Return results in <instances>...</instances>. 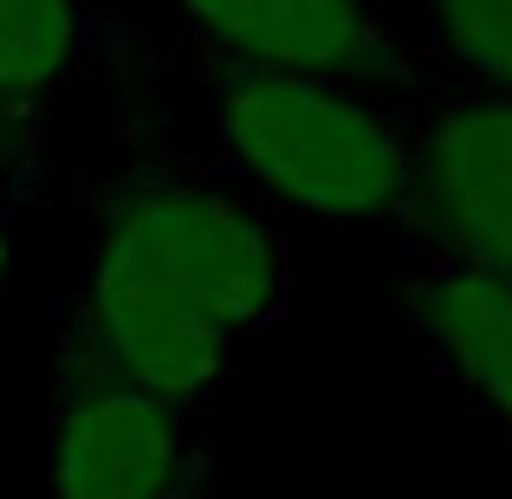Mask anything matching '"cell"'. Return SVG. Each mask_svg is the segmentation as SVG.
I'll use <instances>...</instances> for the list:
<instances>
[{"instance_id": "4", "label": "cell", "mask_w": 512, "mask_h": 499, "mask_svg": "<svg viewBox=\"0 0 512 499\" xmlns=\"http://www.w3.org/2000/svg\"><path fill=\"white\" fill-rule=\"evenodd\" d=\"M201 46L208 65L331 78L396 104L441 72L422 33L396 20L383 0H156Z\"/></svg>"}, {"instance_id": "8", "label": "cell", "mask_w": 512, "mask_h": 499, "mask_svg": "<svg viewBox=\"0 0 512 499\" xmlns=\"http://www.w3.org/2000/svg\"><path fill=\"white\" fill-rule=\"evenodd\" d=\"M91 0H0V117L33 111L91 65Z\"/></svg>"}, {"instance_id": "5", "label": "cell", "mask_w": 512, "mask_h": 499, "mask_svg": "<svg viewBox=\"0 0 512 499\" xmlns=\"http://www.w3.org/2000/svg\"><path fill=\"white\" fill-rule=\"evenodd\" d=\"M182 409L52 357L46 499H214V467Z\"/></svg>"}, {"instance_id": "9", "label": "cell", "mask_w": 512, "mask_h": 499, "mask_svg": "<svg viewBox=\"0 0 512 499\" xmlns=\"http://www.w3.org/2000/svg\"><path fill=\"white\" fill-rule=\"evenodd\" d=\"M422 39L448 72L512 91V0H415Z\"/></svg>"}, {"instance_id": "1", "label": "cell", "mask_w": 512, "mask_h": 499, "mask_svg": "<svg viewBox=\"0 0 512 499\" xmlns=\"http://www.w3.org/2000/svg\"><path fill=\"white\" fill-rule=\"evenodd\" d=\"M91 260L104 273H130L169 299L208 312L214 325L266 337L292 318L299 253L292 221L273 214L221 163H117L85 188Z\"/></svg>"}, {"instance_id": "6", "label": "cell", "mask_w": 512, "mask_h": 499, "mask_svg": "<svg viewBox=\"0 0 512 499\" xmlns=\"http://www.w3.org/2000/svg\"><path fill=\"white\" fill-rule=\"evenodd\" d=\"M247 350V337L214 325L208 312L104 266H85V279L59 299V325H52V357L91 363L111 383L182 409L188 422H201L221 402Z\"/></svg>"}, {"instance_id": "3", "label": "cell", "mask_w": 512, "mask_h": 499, "mask_svg": "<svg viewBox=\"0 0 512 499\" xmlns=\"http://www.w3.org/2000/svg\"><path fill=\"white\" fill-rule=\"evenodd\" d=\"M409 143V234L512 286V91L448 72L396 104Z\"/></svg>"}, {"instance_id": "2", "label": "cell", "mask_w": 512, "mask_h": 499, "mask_svg": "<svg viewBox=\"0 0 512 499\" xmlns=\"http://www.w3.org/2000/svg\"><path fill=\"white\" fill-rule=\"evenodd\" d=\"M214 163L286 221L383 227L409 221V143L383 98L331 78L214 65Z\"/></svg>"}, {"instance_id": "7", "label": "cell", "mask_w": 512, "mask_h": 499, "mask_svg": "<svg viewBox=\"0 0 512 499\" xmlns=\"http://www.w3.org/2000/svg\"><path fill=\"white\" fill-rule=\"evenodd\" d=\"M389 299L422 363L512 441V286L422 234H389Z\"/></svg>"}, {"instance_id": "10", "label": "cell", "mask_w": 512, "mask_h": 499, "mask_svg": "<svg viewBox=\"0 0 512 499\" xmlns=\"http://www.w3.org/2000/svg\"><path fill=\"white\" fill-rule=\"evenodd\" d=\"M7 273H13V208L0 195V292H7Z\"/></svg>"}]
</instances>
